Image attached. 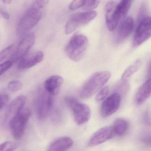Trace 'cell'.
<instances>
[{"label": "cell", "mask_w": 151, "mask_h": 151, "mask_svg": "<svg viewBox=\"0 0 151 151\" xmlns=\"http://www.w3.org/2000/svg\"><path fill=\"white\" fill-rule=\"evenodd\" d=\"M132 0H122L117 3L110 1L105 7L106 23L110 32L116 29L121 21L127 16L131 6Z\"/></svg>", "instance_id": "obj_1"}, {"label": "cell", "mask_w": 151, "mask_h": 151, "mask_svg": "<svg viewBox=\"0 0 151 151\" xmlns=\"http://www.w3.org/2000/svg\"><path fill=\"white\" fill-rule=\"evenodd\" d=\"M111 75V73L108 71H101L92 74L82 87L80 97L84 99L90 98L104 86Z\"/></svg>", "instance_id": "obj_2"}, {"label": "cell", "mask_w": 151, "mask_h": 151, "mask_svg": "<svg viewBox=\"0 0 151 151\" xmlns=\"http://www.w3.org/2000/svg\"><path fill=\"white\" fill-rule=\"evenodd\" d=\"M88 45V40L82 34L74 35L65 48V53L72 60L77 62L81 59Z\"/></svg>", "instance_id": "obj_3"}, {"label": "cell", "mask_w": 151, "mask_h": 151, "mask_svg": "<svg viewBox=\"0 0 151 151\" xmlns=\"http://www.w3.org/2000/svg\"><path fill=\"white\" fill-rule=\"evenodd\" d=\"M65 102L73 112L74 120L77 125H83L88 121L90 118L91 112L88 105L80 103L73 97L65 98Z\"/></svg>", "instance_id": "obj_4"}, {"label": "cell", "mask_w": 151, "mask_h": 151, "mask_svg": "<svg viewBox=\"0 0 151 151\" xmlns=\"http://www.w3.org/2000/svg\"><path fill=\"white\" fill-rule=\"evenodd\" d=\"M42 12L40 9L30 7L24 15L20 18L17 28L19 36L24 35L36 25L40 19Z\"/></svg>", "instance_id": "obj_5"}, {"label": "cell", "mask_w": 151, "mask_h": 151, "mask_svg": "<svg viewBox=\"0 0 151 151\" xmlns=\"http://www.w3.org/2000/svg\"><path fill=\"white\" fill-rule=\"evenodd\" d=\"M31 115V111L28 108L22 109L11 121L9 125L12 136L15 140H20L23 137Z\"/></svg>", "instance_id": "obj_6"}, {"label": "cell", "mask_w": 151, "mask_h": 151, "mask_svg": "<svg viewBox=\"0 0 151 151\" xmlns=\"http://www.w3.org/2000/svg\"><path fill=\"white\" fill-rule=\"evenodd\" d=\"M53 95L45 89H40L36 98L35 106L38 118L43 120L47 118L53 105Z\"/></svg>", "instance_id": "obj_7"}, {"label": "cell", "mask_w": 151, "mask_h": 151, "mask_svg": "<svg viewBox=\"0 0 151 151\" xmlns=\"http://www.w3.org/2000/svg\"><path fill=\"white\" fill-rule=\"evenodd\" d=\"M97 15L95 11H87L76 13L68 20L65 25V33L66 34L72 33L76 29L92 21Z\"/></svg>", "instance_id": "obj_8"}, {"label": "cell", "mask_w": 151, "mask_h": 151, "mask_svg": "<svg viewBox=\"0 0 151 151\" xmlns=\"http://www.w3.org/2000/svg\"><path fill=\"white\" fill-rule=\"evenodd\" d=\"M35 40V35L34 33L27 34L20 41L16 49L11 56L10 60L13 64L20 60L27 54L32 48Z\"/></svg>", "instance_id": "obj_9"}, {"label": "cell", "mask_w": 151, "mask_h": 151, "mask_svg": "<svg viewBox=\"0 0 151 151\" xmlns=\"http://www.w3.org/2000/svg\"><path fill=\"white\" fill-rule=\"evenodd\" d=\"M151 37V17H146L138 24L134 38L133 45L138 47Z\"/></svg>", "instance_id": "obj_10"}, {"label": "cell", "mask_w": 151, "mask_h": 151, "mask_svg": "<svg viewBox=\"0 0 151 151\" xmlns=\"http://www.w3.org/2000/svg\"><path fill=\"white\" fill-rule=\"evenodd\" d=\"M121 100L120 95L118 93H113L105 99L100 108L102 117L107 118L115 113L119 107Z\"/></svg>", "instance_id": "obj_11"}, {"label": "cell", "mask_w": 151, "mask_h": 151, "mask_svg": "<svg viewBox=\"0 0 151 151\" xmlns=\"http://www.w3.org/2000/svg\"><path fill=\"white\" fill-rule=\"evenodd\" d=\"M26 100V97L22 95L19 96L12 101L5 111L4 118V123L5 125H9L12 119L21 111Z\"/></svg>", "instance_id": "obj_12"}, {"label": "cell", "mask_w": 151, "mask_h": 151, "mask_svg": "<svg viewBox=\"0 0 151 151\" xmlns=\"http://www.w3.org/2000/svg\"><path fill=\"white\" fill-rule=\"evenodd\" d=\"M114 135L113 127L106 126L102 128L91 137L88 142V145L89 147H94L101 144L111 139Z\"/></svg>", "instance_id": "obj_13"}, {"label": "cell", "mask_w": 151, "mask_h": 151, "mask_svg": "<svg viewBox=\"0 0 151 151\" xmlns=\"http://www.w3.org/2000/svg\"><path fill=\"white\" fill-rule=\"evenodd\" d=\"M43 59V54L40 51L27 54L19 60L18 69L24 70L29 69L40 63Z\"/></svg>", "instance_id": "obj_14"}, {"label": "cell", "mask_w": 151, "mask_h": 151, "mask_svg": "<svg viewBox=\"0 0 151 151\" xmlns=\"http://www.w3.org/2000/svg\"><path fill=\"white\" fill-rule=\"evenodd\" d=\"M63 77L59 75H53L48 78L44 82V89L50 95H58L63 83Z\"/></svg>", "instance_id": "obj_15"}, {"label": "cell", "mask_w": 151, "mask_h": 151, "mask_svg": "<svg viewBox=\"0 0 151 151\" xmlns=\"http://www.w3.org/2000/svg\"><path fill=\"white\" fill-rule=\"evenodd\" d=\"M134 22L133 18L127 17L121 24L117 33V40L121 42L128 37L133 32Z\"/></svg>", "instance_id": "obj_16"}, {"label": "cell", "mask_w": 151, "mask_h": 151, "mask_svg": "<svg viewBox=\"0 0 151 151\" xmlns=\"http://www.w3.org/2000/svg\"><path fill=\"white\" fill-rule=\"evenodd\" d=\"M73 144V140L70 137H59L50 144L48 148V151H66L70 149Z\"/></svg>", "instance_id": "obj_17"}, {"label": "cell", "mask_w": 151, "mask_h": 151, "mask_svg": "<svg viewBox=\"0 0 151 151\" xmlns=\"http://www.w3.org/2000/svg\"><path fill=\"white\" fill-rule=\"evenodd\" d=\"M151 96V77L141 86L135 97L136 103L142 105Z\"/></svg>", "instance_id": "obj_18"}, {"label": "cell", "mask_w": 151, "mask_h": 151, "mask_svg": "<svg viewBox=\"0 0 151 151\" xmlns=\"http://www.w3.org/2000/svg\"><path fill=\"white\" fill-rule=\"evenodd\" d=\"M129 127V123L127 120L122 118L117 119L114 123V134L119 136L125 134Z\"/></svg>", "instance_id": "obj_19"}, {"label": "cell", "mask_w": 151, "mask_h": 151, "mask_svg": "<svg viewBox=\"0 0 151 151\" xmlns=\"http://www.w3.org/2000/svg\"><path fill=\"white\" fill-rule=\"evenodd\" d=\"M142 65V62L140 59L135 61L131 65L126 69L122 76V80H126L135 73L141 68Z\"/></svg>", "instance_id": "obj_20"}, {"label": "cell", "mask_w": 151, "mask_h": 151, "mask_svg": "<svg viewBox=\"0 0 151 151\" xmlns=\"http://www.w3.org/2000/svg\"><path fill=\"white\" fill-rule=\"evenodd\" d=\"M14 44H12L0 52V64L5 59L11 56L13 52Z\"/></svg>", "instance_id": "obj_21"}, {"label": "cell", "mask_w": 151, "mask_h": 151, "mask_svg": "<svg viewBox=\"0 0 151 151\" xmlns=\"http://www.w3.org/2000/svg\"><path fill=\"white\" fill-rule=\"evenodd\" d=\"M18 146L19 144L17 143L7 141L0 144V151L14 150Z\"/></svg>", "instance_id": "obj_22"}, {"label": "cell", "mask_w": 151, "mask_h": 151, "mask_svg": "<svg viewBox=\"0 0 151 151\" xmlns=\"http://www.w3.org/2000/svg\"><path fill=\"white\" fill-rule=\"evenodd\" d=\"M99 0H84L82 8L87 11H91L97 7Z\"/></svg>", "instance_id": "obj_23"}, {"label": "cell", "mask_w": 151, "mask_h": 151, "mask_svg": "<svg viewBox=\"0 0 151 151\" xmlns=\"http://www.w3.org/2000/svg\"><path fill=\"white\" fill-rule=\"evenodd\" d=\"M23 87V84L19 80H12L8 85V89L10 91L16 92L19 91Z\"/></svg>", "instance_id": "obj_24"}, {"label": "cell", "mask_w": 151, "mask_h": 151, "mask_svg": "<svg viewBox=\"0 0 151 151\" xmlns=\"http://www.w3.org/2000/svg\"><path fill=\"white\" fill-rule=\"evenodd\" d=\"M109 91V87L107 86L102 88L96 95V101L97 102H100L104 101L107 97Z\"/></svg>", "instance_id": "obj_25"}, {"label": "cell", "mask_w": 151, "mask_h": 151, "mask_svg": "<svg viewBox=\"0 0 151 151\" xmlns=\"http://www.w3.org/2000/svg\"><path fill=\"white\" fill-rule=\"evenodd\" d=\"M147 5L146 4L144 3L142 4L137 16V22L138 24L141 22L142 20L146 17L147 14Z\"/></svg>", "instance_id": "obj_26"}, {"label": "cell", "mask_w": 151, "mask_h": 151, "mask_svg": "<svg viewBox=\"0 0 151 151\" xmlns=\"http://www.w3.org/2000/svg\"><path fill=\"white\" fill-rule=\"evenodd\" d=\"M48 1L49 0H35L31 7L41 10L47 5Z\"/></svg>", "instance_id": "obj_27"}, {"label": "cell", "mask_w": 151, "mask_h": 151, "mask_svg": "<svg viewBox=\"0 0 151 151\" xmlns=\"http://www.w3.org/2000/svg\"><path fill=\"white\" fill-rule=\"evenodd\" d=\"M13 63L11 60L5 61L4 63L0 64V76L3 74L8 69H9L12 65Z\"/></svg>", "instance_id": "obj_28"}, {"label": "cell", "mask_w": 151, "mask_h": 151, "mask_svg": "<svg viewBox=\"0 0 151 151\" xmlns=\"http://www.w3.org/2000/svg\"><path fill=\"white\" fill-rule=\"evenodd\" d=\"M84 0H73L70 5V10L72 11L77 10L79 8L82 7Z\"/></svg>", "instance_id": "obj_29"}, {"label": "cell", "mask_w": 151, "mask_h": 151, "mask_svg": "<svg viewBox=\"0 0 151 151\" xmlns=\"http://www.w3.org/2000/svg\"><path fill=\"white\" fill-rule=\"evenodd\" d=\"M9 98L7 95H0V110L5 107L9 103Z\"/></svg>", "instance_id": "obj_30"}, {"label": "cell", "mask_w": 151, "mask_h": 151, "mask_svg": "<svg viewBox=\"0 0 151 151\" xmlns=\"http://www.w3.org/2000/svg\"><path fill=\"white\" fill-rule=\"evenodd\" d=\"M141 141L147 145H151V132H148L144 134L141 137Z\"/></svg>", "instance_id": "obj_31"}, {"label": "cell", "mask_w": 151, "mask_h": 151, "mask_svg": "<svg viewBox=\"0 0 151 151\" xmlns=\"http://www.w3.org/2000/svg\"><path fill=\"white\" fill-rule=\"evenodd\" d=\"M0 14L4 19L8 20L10 19V16L8 12L1 8H0Z\"/></svg>", "instance_id": "obj_32"}, {"label": "cell", "mask_w": 151, "mask_h": 151, "mask_svg": "<svg viewBox=\"0 0 151 151\" xmlns=\"http://www.w3.org/2000/svg\"><path fill=\"white\" fill-rule=\"evenodd\" d=\"M1 1L5 4H9L11 2L12 0H1Z\"/></svg>", "instance_id": "obj_33"}, {"label": "cell", "mask_w": 151, "mask_h": 151, "mask_svg": "<svg viewBox=\"0 0 151 151\" xmlns=\"http://www.w3.org/2000/svg\"><path fill=\"white\" fill-rule=\"evenodd\" d=\"M149 70H150V73L151 74V62L150 63V65H149Z\"/></svg>", "instance_id": "obj_34"}]
</instances>
